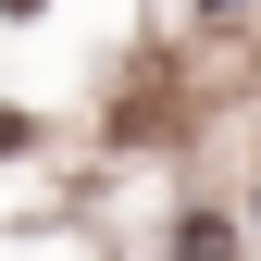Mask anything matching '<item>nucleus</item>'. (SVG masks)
I'll list each match as a JSON object with an SVG mask.
<instances>
[{
	"mask_svg": "<svg viewBox=\"0 0 261 261\" xmlns=\"http://www.w3.org/2000/svg\"><path fill=\"white\" fill-rule=\"evenodd\" d=\"M174 261H237V212H187V237H174Z\"/></svg>",
	"mask_w": 261,
	"mask_h": 261,
	"instance_id": "f257e3e1",
	"label": "nucleus"
},
{
	"mask_svg": "<svg viewBox=\"0 0 261 261\" xmlns=\"http://www.w3.org/2000/svg\"><path fill=\"white\" fill-rule=\"evenodd\" d=\"M212 13H237V0H212Z\"/></svg>",
	"mask_w": 261,
	"mask_h": 261,
	"instance_id": "f03ea898",
	"label": "nucleus"
},
{
	"mask_svg": "<svg viewBox=\"0 0 261 261\" xmlns=\"http://www.w3.org/2000/svg\"><path fill=\"white\" fill-rule=\"evenodd\" d=\"M249 224H261V212H249Z\"/></svg>",
	"mask_w": 261,
	"mask_h": 261,
	"instance_id": "7ed1b4c3",
	"label": "nucleus"
}]
</instances>
